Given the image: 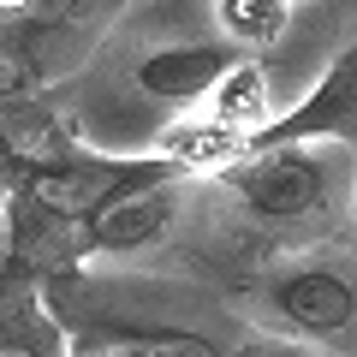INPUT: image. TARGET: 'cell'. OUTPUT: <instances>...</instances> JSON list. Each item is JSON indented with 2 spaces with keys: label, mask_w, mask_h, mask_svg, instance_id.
Returning a JSON list of instances; mask_svg holds the SVG:
<instances>
[{
  "label": "cell",
  "mask_w": 357,
  "mask_h": 357,
  "mask_svg": "<svg viewBox=\"0 0 357 357\" xmlns=\"http://www.w3.org/2000/svg\"><path fill=\"white\" fill-rule=\"evenodd\" d=\"M96 6H6L0 13V77H66L102 36Z\"/></svg>",
  "instance_id": "3"
},
{
  "label": "cell",
  "mask_w": 357,
  "mask_h": 357,
  "mask_svg": "<svg viewBox=\"0 0 357 357\" xmlns=\"http://www.w3.org/2000/svg\"><path fill=\"white\" fill-rule=\"evenodd\" d=\"M178 203H185V185H178V178L143 185V191L119 197L96 227H84V244L89 250H143V244H155L178 220Z\"/></svg>",
  "instance_id": "6"
},
{
  "label": "cell",
  "mask_w": 357,
  "mask_h": 357,
  "mask_svg": "<svg viewBox=\"0 0 357 357\" xmlns=\"http://www.w3.org/2000/svg\"><path fill=\"white\" fill-rule=\"evenodd\" d=\"M268 107H274V84H268V66H256V60H238L227 77L215 84V96L203 102V114L215 119L220 131H256L262 137V119H268Z\"/></svg>",
  "instance_id": "8"
},
{
  "label": "cell",
  "mask_w": 357,
  "mask_h": 357,
  "mask_svg": "<svg viewBox=\"0 0 357 357\" xmlns=\"http://www.w3.org/2000/svg\"><path fill=\"white\" fill-rule=\"evenodd\" d=\"M161 178H185L161 161V155H143V161H42L30 167L18 208L30 220H48V227H96L119 197L143 191V185H161Z\"/></svg>",
  "instance_id": "1"
},
{
  "label": "cell",
  "mask_w": 357,
  "mask_h": 357,
  "mask_svg": "<svg viewBox=\"0 0 357 357\" xmlns=\"http://www.w3.org/2000/svg\"><path fill=\"white\" fill-rule=\"evenodd\" d=\"M215 18L238 48H274L292 30V6L286 0H220Z\"/></svg>",
  "instance_id": "9"
},
{
  "label": "cell",
  "mask_w": 357,
  "mask_h": 357,
  "mask_svg": "<svg viewBox=\"0 0 357 357\" xmlns=\"http://www.w3.org/2000/svg\"><path fill=\"white\" fill-rule=\"evenodd\" d=\"M0 357H60V333H54L48 316L18 310V316H6V328H0Z\"/></svg>",
  "instance_id": "10"
},
{
  "label": "cell",
  "mask_w": 357,
  "mask_h": 357,
  "mask_svg": "<svg viewBox=\"0 0 357 357\" xmlns=\"http://www.w3.org/2000/svg\"><path fill=\"white\" fill-rule=\"evenodd\" d=\"M274 310H280V321H292L298 333L333 340V333L357 328V286L345 280L340 268H292V274L274 286Z\"/></svg>",
  "instance_id": "5"
},
{
  "label": "cell",
  "mask_w": 357,
  "mask_h": 357,
  "mask_svg": "<svg viewBox=\"0 0 357 357\" xmlns=\"http://www.w3.org/2000/svg\"><path fill=\"white\" fill-rule=\"evenodd\" d=\"M345 119H357V60H345L340 77H328V84H321L298 114H286L280 126H268L250 149H268V143H321L333 126H345Z\"/></svg>",
  "instance_id": "7"
},
{
  "label": "cell",
  "mask_w": 357,
  "mask_h": 357,
  "mask_svg": "<svg viewBox=\"0 0 357 357\" xmlns=\"http://www.w3.org/2000/svg\"><path fill=\"white\" fill-rule=\"evenodd\" d=\"M119 351H126V357H220L208 340H191V333H161V328L119 333Z\"/></svg>",
  "instance_id": "11"
},
{
  "label": "cell",
  "mask_w": 357,
  "mask_h": 357,
  "mask_svg": "<svg viewBox=\"0 0 357 357\" xmlns=\"http://www.w3.org/2000/svg\"><path fill=\"white\" fill-rule=\"evenodd\" d=\"M84 357H126L119 345H102V351H84Z\"/></svg>",
  "instance_id": "12"
},
{
  "label": "cell",
  "mask_w": 357,
  "mask_h": 357,
  "mask_svg": "<svg viewBox=\"0 0 357 357\" xmlns=\"http://www.w3.org/2000/svg\"><path fill=\"white\" fill-rule=\"evenodd\" d=\"M238 66V54L215 48V42H173V48H155L137 60V89L155 96V102H173V107H197L215 96V84Z\"/></svg>",
  "instance_id": "4"
},
{
  "label": "cell",
  "mask_w": 357,
  "mask_h": 357,
  "mask_svg": "<svg viewBox=\"0 0 357 357\" xmlns=\"http://www.w3.org/2000/svg\"><path fill=\"white\" fill-rule=\"evenodd\" d=\"M220 178L256 220H304L333 203L340 155L328 143H268V149H250L238 167H227Z\"/></svg>",
  "instance_id": "2"
},
{
  "label": "cell",
  "mask_w": 357,
  "mask_h": 357,
  "mask_svg": "<svg viewBox=\"0 0 357 357\" xmlns=\"http://www.w3.org/2000/svg\"><path fill=\"white\" fill-rule=\"evenodd\" d=\"M0 167H6V131H0Z\"/></svg>",
  "instance_id": "13"
},
{
  "label": "cell",
  "mask_w": 357,
  "mask_h": 357,
  "mask_svg": "<svg viewBox=\"0 0 357 357\" xmlns=\"http://www.w3.org/2000/svg\"><path fill=\"white\" fill-rule=\"evenodd\" d=\"M0 328H6V298H0Z\"/></svg>",
  "instance_id": "14"
}]
</instances>
